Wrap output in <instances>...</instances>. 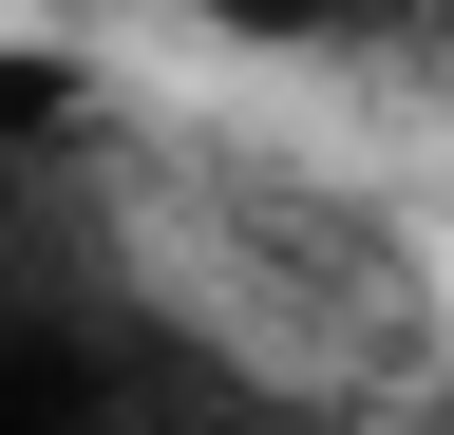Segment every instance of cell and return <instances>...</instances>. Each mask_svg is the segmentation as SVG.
I'll use <instances>...</instances> for the list:
<instances>
[{"label": "cell", "instance_id": "1", "mask_svg": "<svg viewBox=\"0 0 454 435\" xmlns=\"http://www.w3.org/2000/svg\"><path fill=\"white\" fill-rule=\"evenodd\" d=\"M208 38H265V58H322V38H379L397 0H190Z\"/></svg>", "mask_w": 454, "mask_h": 435}]
</instances>
